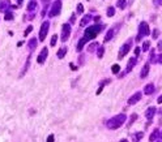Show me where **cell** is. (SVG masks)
<instances>
[{
	"label": "cell",
	"mask_w": 162,
	"mask_h": 142,
	"mask_svg": "<svg viewBox=\"0 0 162 142\" xmlns=\"http://www.w3.org/2000/svg\"><path fill=\"white\" fill-rule=\"evenodd\" d=\"M126 119H127V116L124 113H119V115L111 117L110 120H107L106 127H107V129H111V130L118 129V128H120L122 125L126 123Z\"/></svg>",
	"instance_id": "obj_1"
},
{
	"label": "cell",
	"mask_w": 162,
	"mask_h": 142,
	"mask_svg": "<svg viewBox=\"0 0 162 142\" xmlns=\"http://www.w3.org/2000/svg\"><path fill=\"white\" fill-rule=\"evenodd\" d=\"M102 29H103L102 25H92V26H88L86 30H85L84 37H86L89 40H90V39H94V38L98 37V34L101 33V30H102Z\"/></svg>",
	"instance_id": "obj_2"
},
{
	"label": "cell",
	"mask_w": 162,
	"mask_h": 142,
	"mask_svg": "<svg viewBox=\"0 0 162 142\" xmlns=\"http://www.w3.org/2000/svg\"><path fill=\"white\" fill-rule=\"evenodd\" d=\"M149 34H150L149 25H148L145 21H143V22L139 25V34H137V37H136V40H137V42H140V40L143 39V37H147V35H149Z\"/></svg>",
	"instance_id": "obj_3"
},
{
	"label": "cell",
	"mask_w": 162,
	"mask_h": 142,
	"mask_svg": "<svg viewBox=\"0 0 162 142\" xmlns=\"http://www.w3.org/2000/svg\"><path fill=\"white\" fill-rule=\"evenodd\" d=\"M131 47H132V39H128L127 42L123 45V47L120 48V51H119V54H118V59H119V60H120V59H123V57L129 52Z\"/></svg>",
	"instance_id": "obj_4"
},
{
	"label": "cell",
	"mask_w": 162,
	"mask_h": 142,
	"mask_svg": "<svg viewBox=\"0 0 162 142\" xmlns=\"http://www.w3.org/2000/svg\"><path fill=\"white\" fill-rule=\"evenodd\" d=\"M60 12H62V2H60V0H56V2L52 4L51 9H50L48 16L50 17H55V16H59Z\"/></svg>",
	"instance_id": "obj_5"
},
{
	"label": "cell",
	"mask_w": 162,
	"mask_h": 142,
	"mask_svg": "<svg viewBox=\"0 0 162 142\" xmlns=\"http://www.w3.org/2000/svg\"><path fill=\"white\" fill-rule=\"evenodd\" d=\"M48 29H50V22L48 21H45L40 26V31H39V40L40 42H43L47 37V33H48Z\"/></svg>",
	"instance_id": "obj_6"
},
{
	"label": "cell",
	"mask_w": 162,
	"mask_h": 142,
	"mask_svg": "<svg viewBox=\"0 0 162 142\" xmlns=\"http://www.w3.org/2000/svg\"><path fill=\"white\" fill-rule=\"evenodd\" d=\"M71 35V25L69 24H64L62 28V42H66V40L69 38Z\"/></svg>",
	"instance_id": "obj_7"
},
{
	"label": "cell",
	"mask_w": 162,
	"mask_h": 142,
	"mask_svg": "<svg viewBox=\"0 0 162 142\" xmlns=\"http://www.w3.org/2000/svg\"><path fill=\"white\" fill-rule=\"evenodd\" d=\"M47 55H48V50H47L46 47L42 48V51H40V54H39V56H38V59H37L38 64H43L45 60L47 59Z\"/></svg>",
	"instance_id": "obj_8"
},
{
	"label": "cell",
	"mask_w": 162,
	"mask_h": 142,
	"mask_svg": "<svg viewBox=\"0 0 162 142\" xmlns=\"http://www.w3.org/2000/svg\"><path fill=\"white\" fill-rule=\"evenodd\" d=\"M140 99H141V93H140V91H137V93H135V94H133V95L128 99V104H129V106L136 104Z\"/></svg>",
	"instance_id": "obj_9"
},
{
	"label": "cell",
	"mask_w": 162,
	"mask_h": 142,
	"mask_svg": "<svg viewBox=\"0 0 162 142\" xmlns=\"http://www.w3.org/2000/svg\"><path fill=\"white\" fill-rule=\"evenodd\" d=\"M88 40H89V39H88L86 37H83V38L78 40V43H77V51H78V52H80V51H83V48H84V46L86 45Z\"/></svg>",
	"instance_id": "obj_10"
},
{
	"label": "cell",
	"mask_w": 162,
	"mask_h": 142,
	"mask_svg": "<svg viewBox=\"0 0 162 142\" xmlns=\"http://www.w3.org/2000/svg\"><path fill=\"white\" fill-rule=\"evenodd\" d=\"M149 69H150V64L147 63V64L144 65L143 70H141V73H140V77H141V78H147V76H148V73H149Z\"/></svg>",
	"instance_id": "obj_11"
},
{
	"label": "cell",
	"mask_w": 162,
	"mask_h": 142,
	"mask_svg": "<svg viewBox=\"0 0 162 142\" xmlns=\"http://www.w3.org/2000/svg\"><path fill=\"white\" fill-rule=\"evenodd\" d=\"M135 65H136V57H131L129 61H128V65H127V68H126V72H127V73L131 72V70L135 68Z\"/></svg>",
	"instance_id": "obj_12"
},
{
	"label": "cell",
	"mask_w": 162,
	"mask_h": 142,
	"mask_svg": "<svg viewBox=\"0 0 162 142\" xmlns=\"http://www.w3.org/2000/svg\"><path fill=\"white\" fill-rule=\"evenodd\" d=\"M154 113H156V108H154V107H149V108L147 110V112H145V117L150 121V120L153 119Z\"/></svg>",
	"instance_id": "obj_13"
},
{
	"label": "cell",
	"mask_w": 162,
	"mask_h": 142,
	"mask_svg": "<svg viewBox=\"0 0 162 142\" xmlns=\"http://www.w3.org/2000/svg\"><path fill=\"white\" fill-rule=\"evenodd\" d=\"M144 93H145L147 95H150V94H153V93H154V85H153V84H148V85L145 86V90H144Z\"/></svg>",
	"instance_id": "obj_14"
},
{
	"label": "cell",
	"mask_w": 162,
	"mask_h": 142,
	"mask_svg": "<svg viewBox=\"0 0 162 142\" xmlns=\"http://www.w3.org/2000/svg\"><path fill=\"white\" fill-rule=\"evenodd\" d=\"M112 37H114V29H110V30L107 31V34L105 35V39H103V42H105V43H107L109 40H111V39H112Z\"/></svg>",
	"instance_id": "obj_15"
},
{
	"label": "cell",
	"mask_w": 162,
	"mask_h": 142,
	"mask_svg": "<svg viewBox=\"0 0 162 142\" xmlns=\"http://www.w3.org/2000/svg\"><path fill=\"white\" fill-rule=\"evenodd\" d=\"M90 20H92V16H90V14H86L83 20H81V24H80V25L83 26V28H85V26H86V24H89V22H90Z\"/></svg>",
	"instance_id": "obj_16"
},
{
	"label": "cell",
	"mask_w": 162,
	"mask_h": 142,
	"mask_svg": "<svg viewBox=\"0 0 162 142\" xmlns=\"http://www.w3.org/2000/svg\"><path fill=\"white\" fill-rule=\"evenodd\" d=\"M159 138V130L158 129H154V132L150 134V137H149V141H157Z\"/></svg>",
	"instance_id": "obj_17"
},
{
	"label": "cell",
	"mask_w": 162,
	"mask_h": 142,
	"mask_svg": "<svg viewBox=\"0 0 162 142\" xmlns=\"http://www.w3.org/2000/svg\"><path fill=\"white\" fill-rule=\"evenodd\" d=\"M66 54H67V47H62V48H60L59 51H58V57L59 59H63L64 56H66Z\"/></svg>",
	"instance_id": "obj_18"
},
{
	"label": "cell",
	"mask_w": 162,
	"mask_h": 142,
	"mask_svg": "<svg viewBox=\"0 0 162 142\" xmlns=\"http://www.w3.org/2000/svg\"><path fill=\"white\" fill-rule=\"evenodd\" d=\"M35 47H37V39H35V38H31V39L29 40V48H30V51H33Z\"/></svg>",
	"instance_id": "obj_19"
},
{
	"label": "cell",
	"mask_w": 162,
	"mask_h": 142,
	"mask_svg": "<svg viewBox=\"0 0 162 142\" xmlns=\"http://www.w3.org/2000/svg\"><path fill=\"white\" fill-rule=\"evenodd\" d=\"M126 5H127V2H126V0H118V7H119L120 9H124Z\"/></svg>",
	"instance_id": "obj_20"
},
{
	"label": "cell",
	"mask_w": 162,
	"mask_h": 142,
	"mask_svg": "<svg viewBox=\"0 0 162 142\" xmlns=\"http://www.w3.org/2000/svg\"><path fill=\"white\" fill-rule=\"evenodd\" d=\"M136 120H137V115H136V113H132V115H131V120L128 121V127H131Z\"/></svg>",
	"instance_id": "obj_21"
},
{
	"label": "cell",
	"mask_w": 162,
	"mask_h": 142,
	"mask_svg": "<svg viewBox=\"0 0 162 142\" xmlns=\"http://www.w3.org/2000/svg\"><path fill=\"white\" fill-rule=\"evenodd\" d=\"M114 14H115V8H114V7H109V8H107V16H109V17H112Z\"/></svg>",
	"instance_id": "obj_22"
},
{
	"label": "cell",
	"mask_w": 162,
	"mask_h": 142,
	"mask_svg": "<svg viewBox=\"0 0 162 142\" xmlns=\"http://www.w3.org/2000/svg\"><path fill=\"white\" fill-rule=\"evenodd\" d=\"M103 52H105V47H99L98 48V52H97V56L99 59H102L103 57Z\"/></svg>",
	"instance_id": "obj_23"
},
{
	"label": "cell",
	"mask_w": 162,
	"mask_h": 142,
	"mask_svg": "<svg viewBox=\"0 0 162 142\" xmlns=\"http://www.w3.org/2000/svg\"><path fill=\"white\" fill-rule=\"evenodd\" d=\"M98 45H99V43H95V42H94V43H92V45L89 46L88 51H89V52H93V51H94L95 48H98Z\"/></svg>",
	"instance_id": "obj_24"
},
{
	"label": "cell",
	"mask_w": 162,
	"mask_h": 142,
	"mask_svg": "<svg viewBox=\"0 0 162 142\" xmlns=\"http://www.w3.org/2000/svg\"><path fill=\"white\" fill-rule=\"evenodd\" d=\"M119 70H120V67H119L118 64L112 65V68H111V72H112L114 74H118V73H119Z\"/></svg>",
	"instance_id": "obj_25"
},
{
	"label": "cell",
	"mask_w": 162,
	"mask_h": 142,
	"mask_svg": "<svg viewBox=\"0 0 162 142\" xmlns=\"http://www.w3.org/2000/svg\"><path fill=\"white\" fill-rule=\"evenodd\" d=\"M35 8H37V3H35V2H30L29 5H28V11H33V9H35Z\"/></svg>",
	"instance_id": "obj_26"
},
{
	"label": "cell",
	"mask_w": 162,
	"mask_h": 142,
	"mask_svg": "<svg viewBox=\"0 0 162 142\" xmlns=\"http://www.w3.org/2000/svg\"><path fill=\"white\" fill-rule=\"evenodd\" d=\"M143 45H144V46H143V51H144V52L149 51V48H150V42H144Z\"/></svg>",
	"instance_id": "obj_27"
},
{
	"label": "cell",
	"mask_w": 162,
	"mask_h": 142,
	"mask_svg": "<svg viewBox=\"0 0 162 142\" xmlns=\"http://www.w3.org/2000/svg\"><path fill=\"white\" fill-rule=\"evenodd\" d=\"M81 13H84V7H83V4H78V5H77V13H76V14H81Z\"/></svg>",
	"instance_id": "obj_28"
},
{
	"label": "cell",
	"mask_w": 162,
	"mask_h": 142,
	"mask_svg": "<svg viewBox=\"0 0 162 142\" xmlns=\"http://www.w3.org/2000/svg\"><path fill=\"white\" fill-rule=\"evenodd\" d=\"M143 136H144V133H143V132L136 133V134H135V141H140L141 138H143Z\"/></svg>",
	"instance_id": "obj_29"
},
{
	"label": "cell",
	"mask_w": 162,
	"mask_h": 142,
	"mask_svg": "<svg viewBox=\"0 0 162 142\" xmlns=\"http://www.w3.org/2000/svg\"><path fill=\"white\" fill-rule=\"evenodd\" d=\"M7 21H9V20H13V13H11V12H7V14H5V17H4Z\"/></svg>",
	"instance_id": "obj_30"
},
{
	"label": "cell",
	"mask_w": 162,
	"mask_h": 142,
	"mask_svg": "<svg viewBox=\"0 0 162 142\" xmlns=\"http://www.w3.org/2000/svg\"><path fill=\"white\" fill-rule=\"evenodd\" d=\"M56 40H58V37H56V35H54V37L51 38V43H50L52 47H55V45H56Z\"/></svg>",
	"instance_id": "obj_31"
},
{
	"label": "cell",
	"mask_w": 162,
	"mask_h": 142,
	"mask_svg": "<svg viewBox=\"0 0 162 142\" xmlns=\"http://www.w3.org/2000/svg\"><path fill=\"white\" fill-rule=\"evenodd\" d=\"M158 34H159V31H158V29H156V30L153 31V34H152L153 39H157V38H158Z\"/></svg>",
	"instance_id": "obj_32"
},
{
	"label": "cell",
	"mask_w": 162,
	"mask_h": 142,
	"mask_svg": "<svg viewBox=\"0 0 162 142\" xmlns=\"http://www.w3.org/2000/svg\"><path fill=\"white\" fill-rule=\"evenodd\" d=\"M31 30H33V26H31V25H30V26H28V28H26V30H25V33H24V35H28Z\"/></svg>",
	"instance_id": "obj_33"
},
{
	"label": "cell",
	"mask_w": 162,
	"mask_h": 142,
	"mask_svg": "<svg viewBox=\"0 0 162 142\" xmlns=\"http://www.w3.org/2000/svg\"><path fill=\"white\" fill-rule=\"evenodd\" d=\"M140 52H141V48L136 47V48H135V55H136V56H139V55H140Z\"/></svg>",
	"instance_id": "obj_34"
},
{
	"label": "cell",
	"mask_w": 162,
	"mask_h": 142,
	"mask_svg": "<svg viewBox=\"0 0 162 142\" xmlns=\"http://www.w3.org/2000/svg\"><path fill=\"white\" fill-rule=\"evenodd\" d=\"M157 48H158V51H162V40H159V42H158Z\"/></svg>",
	"instance_id": "obj_35"
},
{
	"label": "cell",
	"mask_w": 162,
	"mask_h": 142,
	"mask_svg": "<svg viewBox=\"0 0 162 142\" xmlns=\"http://www.w3.org/2000/svg\"><path fill=\"white\" fill-rule=\"evenodd\" d=\"M102 89H103V85H99V89L97 90V95H99V94H101V91H102Z\"/></svg>",
	"instance_id": "obj_36"
},
{
	"label": "cell",
	"mask_w": 162,
	"mask_h": 142,
	"mask_svg": "<svg viewBox=\"0 0 162 142\" xmlns=\"http://www.w3.org/2000/svg\"><path fill=\"white\" fill-rule=\"evenodd\" d=\"M47 141H48V142H52V141H54V136H52V134H50V136H48V138H47Z\"/></svg>",
	"instance_id": "obj_37"
},
{
	"label": "cell",
	"mask_w": 162,
	"mask_h": 142,
	"mask_svg": "<svg viewBox=\"0 0 162 142\" xmlns=\"http://www.w3.org/2000/svg\"><path fill=\"white\" fill-rule=\"evenodd\" d=\"M75 20H76V13L72 14V17H71V22H75Z\"/></svg>",
	"instance_id": "obj_38"
},
{
	"label": "cell",
	"mask_w": 162,
	"mask_h": 142,
	"mask_svg": "<svg viewBox=\"0 0 162 142\" xmlns=\"http://www.w3.org/2000/svg\"><path fill=\"white\" fill-rule=\"evenodd\" d=\"M69 65H71V69H72V70H76V69H77V67H75V64H72V63H71Z\"/></svg>",
	"instance_id": "obj_39"
},
{
	"label": "cell",
	"mask_w": 162,
	"mask_h": 142,
	"mask_svg": "<svg viewBox=\"0 0 162 142\" xmlns=\"http://www.w3.org/2000/svg\"><path fill=\"white\" fill-rule=\"evenodd\" d=\"M158 61L162 64V54H161V55H158Z\"/></svg>",
	"instance_id": "obj_40"
},
{
	"label": "cell",
	"mask_w": 162,
	"mask_h": 142,
	"mask_svg": "<svg viewBox=\"0 0 162 142\" xmlns=\"http://www.w3.org/2000/svg\"><path fill=\"white\" fill-rule=\"evenodd\" d=\"M157 102H158V103H159V104H161V103H162V95H161V96H159V98H158V99H157Z\"/></svg>",
	"instance_id": "obj_41"
},
{
	"label": "cell",
	"mask_w": 162,
	"mask_h": 142,
	"mask_svg": "<svg viewBox=\"0 0 162 142\" xmlns=\"http://www.w3.org/2000/svg\"><path fill=\"white\" fill-rule=\"evenodd\" d=\"M157 2H158V4H159V5H162V0H157Z\"/></svg>",
	"instance_id": "obj_42"
},
{
	"label": "cell",
	"mask_w": 162,
	"mask_h": 142,
	"mask_svg": "<svg viewBox=\"0 0 162 142\" xmlns=\"http://www.w3.org/2000/svg\"><path fill=\"white\" fill-rule=\"evenodd\" d=\"M22 3V0H18V4H21Z\"/></svg>",
	"instance_id": "obj_43"
},
{
	"label": "cell",
	"mask_w": 162,
	"mask_h": 142,
	"mask_svg": "<svg viewBox=\"0 0 162 142\" xmlns=\"http://www.w3.org/2000/svg\"><path fill=\"white\" fill-rule=\"evenodd\" d=\"M161 137H162V134H161Z\"/></svg>",
	"instance_id": "obj_44"
}]
</instances>
